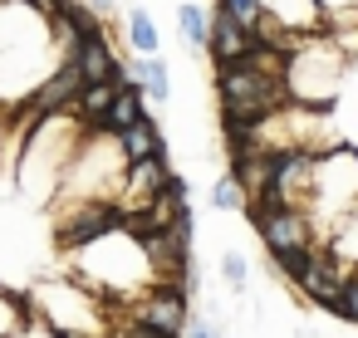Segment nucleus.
Returning <instances> with one entry per match:
<instances>
[{"label": "nucleus", "instance_id": "nucleus-9", "mask_svg": "<svg viewBox=\"0 0 358 338\" xmlns=\"http://www.w3.org/2000/svg\"><path fill=\"white\" fill-rule=\"evenodd\" d=\"M250 50H255V30L241 25L226 6H216V10H211V40H206V54H211L216 64H231V59H241V54H250Z\"/></svg>", "mask_w": 358, "mask_h": 338}, {"label": "nucleus", "instance_id": "nucleus-21", "mask_svg": "<svg viewBox=\"0 0 358 338\" xmlns=\"http://www.w3.org/2000/svg\"><path fill=\"white\" fill-rule=\"evenodd\" d=\"M20 328H25V309H20L15 299L0 294V338H15Z\"/></svg>", "mask_w": 358, "mask_h": 338}, {"label": "nucleus", "instance_id": "nucleus-7", "mask_svg": "<svg viewBox=\"0 0 358 338\" xmlns=\"http://www.w3.org/2000/svg\"><path fill=\"white\" fill-rule=\"evenodd\" d=\"M187 304H192V299H187L182 289L157 284V289H148V294L133 304V323H138V328H152V333H172V338H182V328H187V318H192Z\"/></svg>", "mask_w": 358, "mask_h": 338}, {"label": "nucleus", "instance_id": "nucleus-13", "mask_svg": "<svg viewBox=\"0 0 358 338\" xmlns=\"http://www.w3.org/2000/svg\"><path fill=\"white\" fill-rule=\"evenodd\" d=\"M128 69H133V79L143 84V94L152 103H167L172 98V74H167V59L162 54H138V59H128Z\"/></svg>", "mask_w": 358, "mask_h": 338}, {"label": "nucleus", "instance_id": "nucleus-14", "mask_svg": "<svg viewBox=\"0 0 358 338\" xmlns=\"http://www.w3.org/2000/svg\"><path fill=\"white\" fill-rule=\"evenodd\" d=\"M113 138H118V147H123V157H128V162H143V157L162 152V133H157V123H152V118H138L133 128H123V133H113Z\"/></svg>", "mask_w": 358, "mask_h": 338}, {"label": "nucleus", "instance_id": "nucleus-19", "mask_svg": "<svg viewBox=\"0 0 358 338\" xmlns=\"http://www.w3.org/2000/svg\"><path fill=\"white\" fill-rule=\"evenodd\" d=\"M329 245H334V255H343L348 265H358V206L343 211V221L334 226V240Z\"/></svg>", "mask_w": 358, "mask_h": 338}, {"label": "nucleus", "instance_id": "nucleus-18", "mask_svg": "<svg viewBox=\"0 0 358 338\" xmlns=\"http://www.w3.org/2000/svg\"><path fill=\"white\" fill-rule=\"evenodd\" d=\"M211 206H216V211H245V206H250V196H245V186H241L236 172H226V177L211 186Z\"/></svg>", "mask_w": 358, "mask_h": 338}, {"label": "nucleus", "instance_id": "nucleus-4", "mask_svg": "<svg viewBox=\"0 0 358 338\" xmlns=\"http://www.w3.org/2000/svg\"><path fill=\"white\" fill-rule=\"evenodd\" d=\"M35 314L59 338H99L103 333V304L69 284H35Z\"/></svg>", "mask_w": 358, "mask_h": 338}, {"label": "nucleus", "instance_id": "nucleus-6", "mask_svg": "<svg viewBox=\"0 0 358 338\" xmlns=\"http://www.w3.org/2000/svg\"><path fill=\"white\" fill-rule=\"evenodd\" d=\"M255 230L265 240V250L275 260L285 255H299V250H314V221L304 206H270V211H255Z\"/></svg>", "mask_w": 358, "mask_h": 338}, {"label": "nucleus", "instance_id": "nucleus-11", "mask_svg": "<svg viewBox=\"0 0 358 338\" xmlns=\"http://www.w3.org/2000/svg\"><path fill=\"white\" fill-rule=\"evenodd\" d=\"M260 15H270L289 35H319L324 30V6L319 0H260Z\"/></svg>", "mask_w": 358, "mask_h": 338}, {"label": "nucleus", "instance_id": "nucleus-27", "mask_svg": "<svg viewBox=\"0 0 358 338\" xmlns=\"http://www.w3.org/2000/svg\"><path fill=\"white\" fill-rule=\"evenodd\" d=\"M25 6H35V10H45V15H55V10H59V0H25Z\"/></svg>", "mask_w": 358, "mask_h": 338}, {"label": "nucleus", "instance_id": "nucleus-22", "mask_svg": "<svg viewBox=\"0 0 358 338\" xmlns=\"http://www.w3.org/2000/svg\"><path fill=\"white\" fill-rule=\"evenodd\" d=\"M216 6H226L241 25H250L255 30V20H260V0H216Z\"/></svg>", "mask_w": 358, "mask_h": 338}, {"label": "nucleus", "instance_id": "nucleus-20", "mask_svg": "<svg viewBox=\"0 0 358 338\" xmlns=\"http://www.w3.org/2000/svg\"><path fill=\"white\" fill-rule=\"evenodd\" d=\"M221 279H226L231 289H245V284H250V260H245L241 250H226V255H221Z\"/></svg>", "mask_w": 358, "mask_h": 338}, {"label": "nucleus", "instance_id": "nucleus-10", "mask_svg": "<svg viewBox=\"0 0 358 338\" xmlns=\"http://www.w3.org/2000/svg\"><path fill=\"white\" fill-rule=\"evenodd\" d=\"M64 54L74 59V69L84 74V84H103V79L118 74V50L108 45V35H79Z\"/></svg>", "mask_w": 358, "mask_h": 338}, {"label": "nucleus", "instance_id": "nucleus-2", "mask_svg": "<svg viewBox=\"0 0 358 338\" xmlns=\"http://www.w3.org/2000/svg\"><path fill=\"white\" fill-rule=\"evenodd\" d=\"M216 94H221L226 123L255 128L260 118H270L275 108L289 103V94H285V50L255 45L250 54H241L231 64H216Z\"/></svg>", "mask_w": 358, "mask_h": 338}, {"label": "nucleus", "instance_id": "nucleus-25", "mask_svg": "<svg viewBox=\"0 0 358 338\" xmlns=\"http://www.w3.org/2000/svg\"><path fill=\"white\" fill-rule=\"evenodd\" d=\"M319 6H324V15H329V10H353L358 0H319Z\"/></svg>", "mask_w": 358, "mask_h": 338}, {"label": "nucleus", "instance_id": "nucleus-15", "mask_svg": "<svg viewBox=\"0 0 358 338\" xmlns=\"http://www.w3.org/2000/svg\"><path fill=\"white\" fill-rule=\"evenodd\" d=\"M177 25H182V45H187V50H206V40H211V15H206L201 6H192V0H187V6L177 10Z\"/></svg>", "mask_w": 358, "mask_h": 338}, {"label": "nucleus", "instance_id": "nucleus-3", "mask_svg": "<svg viewBox=\"0 0 358 338\" xmlns=\"http://www.w3.org/2000/svg\"><path fill=\"white\" fill-rule=\"evenodd\" d=\"M348 69H353V59L324 30L304 35L285 54V94H289V103H304V108H334L338 94H343Z\"/></svg>", "mask_w": 358, "mask_h": 338}, {"label": "nucleus", "instance_id": "nucleus-8", "mask_svg": "<svg viewBox=\"0 0 358 338\" xmlns=\"http://www.w3.org/2000/svg\"><path fill=\"white\" fill-rule=\"evenodd\" d=\"M172 186V167H167V152H152L143 162H128L123 167V182H118V206L123 211H143L157 191Z\"/></svg>", "mask_w": 358, "mask_h": 338}, {"label": "nucleus", "instance_id": "nucleus-5", "mask_svg": "<svg viewBox=\"0 0 358 338\" xmlns=\"http://www.w3.org/2000/svg\"><path fill=\"white\" fill-rule=\"evenodd\" d=\"M123 206L118 201H108V196H89V201H74L69 206V216L59 221V245L64 250H84V245H94L99 235H108V230H118L123 226Z\"/></svg>", "mask_w": 358, "mask_h": 338}, {"label": "nucleus", "instance_id": "nucleus-12", "mask_svg": "<svg viewBox=\"0 0 358 338\" xmlns=\"http://www.w3.org/2000/svg\"><path fill=\"white\" fill-rule=\"evenodd\" d=\"M138 118H148V94H143V84H118L113 89V103H108V113H103V133H123V128H133Z\"/></svg>", "mask_w": 358, "mask_h": 338}, {"label": "nucleus", "instance_id": "nucleus-23", "mask_svg": "<svg viewBox=\"0 0 358 338\" xmlns=\"http://www.w3.org/2000/svg\"><path fill=\"white\" fill-rule=\"evenodd\" d=\"M334 314H343L348 323H358V274H353V279L343 284V299L334 304Z\"/></svg>", "mask_w": 358, "mask_h": 338}, {"label": "nucleus", "instance_id": "nucleus-1", "mask_svg": "<svg viewBox=\"0 0 358 338\" xmlns=\"http://www.w3.org/2000/svg\"><path fill=\"white\" fill-rule=\"evenodd\" d=\"M59 59L64 35L55 30V15L25 0H0V108H20Z\"/></svg>", "mask_w": 358, "mask_h": 338}, {"label": "nucleus", "instance_id": "nucleus-16", "mask_svg": "<svg viewBox=\"0 0 358 338\" xmlns=\"http://www.w3.org/2000/svg\"><path fill=\"white\" fill-rule=\"evenodd\" d=\"M113 79H103V84H84V94H79V103H74V113L79 118H89L94 128L103 123V113H108V103H113Z\"/></svg>", "mask_w": 358, "mask_h": 338}, {"label": "nucleus", "instance_id": "nucleus-17", "mask_svg": "<svg viewBox=\"0 0 358 338\" xmlns=\"http://www.w3.org/2000/svg\"><path fill=\"white\" fill-rule=\"evenodd\" d=\"M128 45L133 54H157V25L148 10H128Z\"/></svg>", "mask_w": 358, "mask_h": 338}, {"label": "nucleus", "instance_id": "nucleus-24", "mask_svg": "<svg viewBox=\"0 0 358 338\" xmlns=\"http://www.w3.org/2000/svg\"><path fill=\"white\" fill-rule=\"evenodd\" d=\"M182 338H226V333H221V323H216V318H187Z\"/></svg>", "mask_w": 358, "mask_h": 338}, {"label": "nucleus", "instance_id": "nucleus-26", "mask_svg": "<svg viewBox=\"0 0 358 338\" xmlns=\"http://www.w3.org/2000/svg\"><path fill=\"white\" fill-rule=\"evenodd\" d=\"M89 10H94V15L103 20V15H113V0H89Z\"/></svg>", "mask_w": 358, "mask_h": 338}]
</instances>
